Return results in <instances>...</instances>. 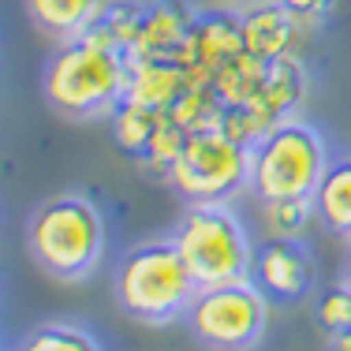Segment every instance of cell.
<instances>
[{"mask_svg":"<svg viewBox=\"0 0 351 351\" xmlns=\"http://www.w3.org/2000/svg\"><path fill=\"white\" fill-rule=\"evenodd\" d=\"M45 101L68 120H97L120 108L131 90V53L108 34L101 19L75 38H64L45 64Z\"/></svg>","mask_w":351,"mask_h":351,"instance_id":"obj_1","label":"cell"},{"mask_svg":"<svg viewBox=\"0 0 351 351\" xmlns=\"http://www.w3.org/2000/svg\"><path fill=\"white\" fill-rule=\"evenodd\" d=\"M116 306L138 325L165 329L176 317L187 314L191 299L198 295V280L183 262L176 239H149L131 247L120 258L112 277Z\"/></svg>","mask_w":351,"mask_h":351,"instance_id":"obj_2","label":"cell"},{"mask_svg":"<svg viewBox=\"0 0 351 351\" xmlns=\"http://www.w3.org/2000/svg\"><path fill=\"white\" fill-rule=\"evenodd\" d=\"M27 250L45 277L75 284L97 269L105 250L101 213L82 195H53L27 217Z\"/></svg>","mask_w":351,"mask_h":351,"instance_id":"obj_3","label":"cell"},{"mask_svg":"<svg viewBox=\"0 0 351 351\" xmlns=\"http://www.w3.org/2000/svg\"><path fill=\"white\" fill-rule=\"evenodd\" d=\"M329 169L322 135L303 120H277L250 138L247 191L265 198H314L317 180Z\"/></svg>","mask_w":351,"mask_h":351,"instance_id":"obj_4","label":"cell"},{"mask_svg":"<svg viewBox=\"0 0 351 351\" xmlns=\"http://www.w3.org/2000/svg\"><path fill=\"white\" fill-rule=\"evenodd\" d=\"M247 165L250 142L236 138L224 123H202L187 131L165 176L187 202H228L247 187Z\"/></svg>","mask_w":351,"mask_h":351,"instance_id":"obj_5","label":"cell"},{"mask_svg":"<svg viewBox=\"0 0 351 351\" xmlns=\"http://www.w3.org/2000/svg\"><path fill=\"white\" fill-rule=\"evenodd\" d=\"M183 262L191 265L198 288L250 277V243L228 202H187L172 232Z\"/></svg>","mask_w":351,"mask_h":351,"instance_id":"obj_6","label":"cell"},{"mask_svg":"<svg viewBox=\"0 0 351 351\" xmlns=\"http://www.w3.org/2000/svg\"><path fill=\"white\" fill-rule=\"evenodd\" d=\"M187 325L206 348H254L269 329V299L250 277L210 284V288H198V295L191 299Z\"/></svg>","mask_w":351,"mask_h":351,"instance_id":"obj_7","label":"cell"},{"mask_svg":"<svg viewBox=\"0 0 351 351\" xmlns=\"http://www.w3.org/2000/svg\"><path fill=\"white\" fill-rule=\"evenodd\" d=\"M250 280L280 303H299L314 288V258L299 236H269L250 254Z\"/></svg>","mask_w":351,"mask_h":351,"instance_id":"obj_8","label":"cell"},{"mask_svg":"<svg viewBox=\"0 0 351 351\" xmlns=\"http://www.w3.org/2000/svg\"><path fill=\"white\" fill-rule=\"evenodd\" d=\"M243 53V34H239V15H228V12H206L195 19L191 27V38L187 45L180 49V60L191 68L198 82H210L217 71L224 68L228 60Z\"/></svg>","mask_w":351,"mask_h":351,"instance_id":"obj_9","label":"cell"},{"mask_svg":"<svg viewBox=\"0 0 351 351\" xmlns=\"http://www.w3.org/2000/svg\"><path fill=\"white\" fill-rule=\"evenodd\" d=\"M303 23L291 12H284L277 0H254L239 12V34H243V53L262 64H273L280 56H291L295 30Z\"/></svg>","mask_w":351,"mask_h":351,"instance_id":"obj_10","label":"cell"},{"mask_svg":"<svg viewBox=\"0 0 351 351\" xmlns=\"http://www.w3.org/2000/svg\"><path fill=\"white\" fill-rule=\"evenodd\" d=\"M198 15L191 12L183 0H154V4L142 12V27L138 38L128 53L135 56H176L191 38Z\"/></svg>","mask_w":351,"mask_h":351,"instance_id":"obj_11","label":"cell"},{"mask_svg":"<svg viewBox=\"0 0 351 351\" xmlns=\"http://www.w3.org/2000/svg\"><path fill=\"white\" fill-rule=\"evenodd\" d=\"M314 217L337 239H351V157H337L314 191Z\"/></svg>","mask_w":351,"mask_h":351,"instance_id":"obj_12","label":"cell"},{"mask_svg":"<svg viewBox=\"0 0 351 351\" xmlns=\"http://www.w3.org/2000/svg\"><path fill=\"white\" fill-rule=\"evenodd\" d=\"M23 8L41 34L56 41L82 34L101 19V0H23Z\"/></svg>","mask_w":351,"mask_h":351,"instance_id":"obj_13","label":"cell"},{"mask_svg":"<svg viewBox=\"0 0 351 351\" xmlns=\"http://www.w3.org/2000/svg\"><path fill=\"white\" fill-rule=\"evenodd\" d=\"M161 120H165L161 108H149V105L135 101V97H123L120 108H116V142L128 154H146L157 128H161Z\"/></svg>","mask_w":351,"mask_h":351,"instance_id":"obj_14","label":"cell"},{"mask_svg":"<svg viewBox=\"0 0 351 351\" xmlns=\"http://www.w3.org/2000/svg\"><path fill=\"white\" fill-rule=\"evenodd\" d=\"M19 348H30V351H86V348H97V340L86 332V325L41 322L27 332V337H19Z\"/></svg>","mask_w":351,"mask_h":351,"instance_id":"obj_15","label":"cell"},{"mask_svg":"<svg viewBox=\"0 0 351 351\" xmlns=\"http://www.w3.org/2000/svg\"><path fill=\"white\" fill-rule=\"evenodd\" d=\"M314 217V198H265L262 224L269 236H299Z\"/></svg>","mask_w":351,"mask_h":351,"instance_id":"obj_16","label":"cell"},{"mask_svg":"<svg viewBox=\"0 0 351 351\" xmlns=\"http://www.w3.org/2000/svg\"><path fill=\"white\" fill-rule=\"evenodd\" d=\"M314 317L322 325L325 337H337V332H348L351 329V288L344 280L337 288H325L314 303Z\"/></svg>","mask_w":351,"mask_h":351,"instance_id":"obj_17","label":"cell"},{"mask_svg":"<svg viewBox=\"0 0 351 351\" xmlns=\"http://www.w3.org/2000/svg\"><path fill=\"white\" fill-rule=\"evenodd\" d=\"M284 12H291L303 27H317V23L325 19V15L332 12V4L337 0H277Z\"/></svg>","mask_w":351,"mask_h":351,"instance_id":"obj_18","label":"cell"},{"mask_svg":"<svg viewBox=\"0 0 351 351\" xmlns=\"http://www.w3.org/2000/svg\"><path fill=\"white\" fill-rule=\"evenodd\" d=\"M329 348L351 351V329H348V332H337V337H329Z\"/></svg>","mask_w":351,"mask_h":351,"instance_id":"obj_19","label":"cell"},{"mask_svg":"<svg viewBox=\"0 0 351 351\" xmlns=\"http://www.w3.org/2000/svg\"><path fill=\"white\" fill-rule=\"evenodd\" d=\"M340 280H344L348 288H351V250H348V258H344V269H340Z\"/></svg>","mask_w":351,"mask_h":351,"instance_id":"obj_20","label":"cell"}]
</instances>
